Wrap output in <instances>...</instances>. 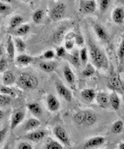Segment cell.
I'll return each instance as SVG.
<instances>
[{"instance_id": "obj_46", "label": "cell", "mask_w": 124, "mask_h": 149, "mask_svg": "<svg viewBox=\"0 0 124 149\" xmlns=\"http://www.w3.org/2000/svg\"><path fill=\"white\" fill-rule=\"evenodd\" d=\"M65 47H66L67 49H72L73 47H74V41H73V40H67L66 44H65Z\"/></svg>"}, {"instance_id": "obj_9", "label": "cell", "mask_w": 124, "mask_h": 149, "mask_svg": "<svg viewBox=\"0 0 124 149\" xmlns=\"http://www.w3.org/2000/svg\"><path fill=\"white\" fill-rule=\"evenodd\" d=\"M25 118V112L22 111H16L12 117V120H11V129L13 130L15 129L19 124L22 123V121Z\"/></svg>"}, {"instance_id": "obj_30", "label": "cell", "mask_w": 124, "mask_h": 149, "mask_svg": "<svg viewBox=\"0 0 124 149\" xmlns=\"http://www.w3.org/2000/svg\"><path fill=\"white\" fill-rule=\"evenodd\" d=\"M11 102H12V97H11L0 94V107L6 106V105L10 104Z\"/></svg>"}, {"instance_id": "obj_37", "label": "cell", "mask_w": 124, "mask_h": 149, "mask_svg": "<svg viewBox=\"0 0 124 149\" xmlns=\"http://www.w3.org/2000/svg\"><path fill=\"white\" fill-rule=\"evenodd\" d=\"M80 60L82 63H86L87 61V48H82L80 51Z\"/></svg>"}, {"instance_id": "obj_35", "label": "cell", "mask_w": 124, "mask_h": 149, "mask_svg": "<svg viewBox=\"0 0 124 149\" xmlns=\"http://www.w3.org/2000/svg\"><path fill=\"white\" fill-rule=\"evenodd\" d=\"M71 61L72 63L75 66V67H80L81 63H80V54L78 51H74V54L71 56Z\"/></svg>"}, {"instance_id": "obj_45", "label": "cell", "mask_w": 124, "mask_h": 149, "mask_svg": "<svg viewBox=\"0 0 124 149\" xmlns=\"http://www.w3.org/2000/svg\"><path fill=\"white\" fill-rule=\"evenodd\" d=\"M66 54V50L63 47H60L59 48H57V55L59 56V57H62V56H64Z\"/></svg>"}, {"instance_id": "obj_28", "label": "cell", "mask_w": 124, "mask_h": 149, "mask_svg": "<svg viewBox=\"0 0 124 149\" xmlns=\"http://www.w3.org/2000/svg\"><path fill=\"white\" fill-rule=\"evenodd\" d=\"M45 149H63L62 145L53 139H49L45 145Z\"/></svg>"}, {"instance_id": "obj_47", "label": "cell", "mask_w": 124, "mask_h": 149, "mask_svg": "<svg viewBox=\"0 0 124 149\" xmlns=\"http://www.w3.org/2000/svg\"><path fill=\"white\" fill-rule=\"evenodd\" d=\"M4 118V111L2 110H0V120Z\"/></svg>"}, {"instance_id": "obj_12", "label": "cell", "mask_w": 124, "mask_h": 149, "mask_svg": "<svg viewBox=\"0 0 124 149\" xmlns=\"http://www.w3.org/2000/svg\"><path fill=\"white\" fill-rule=\"evenodd\" d=\"M81 8L85 13H92L96 9V2L93 0H87V1L81 2Z\"/></svg>"}, {"instance_id": "obj_42", "label": "cell", "mask_w": 124, "mask_h": 149, "mask_svg": "<svg viewBox=\"0 0 124 149\" xmlns=\"http://www.w3.org/2000/svg\"><path fill=\"white\" fill-rule=\"evenodd\" d=\"M74 40H75L76 44L79 45V46H81V45H83V43H84V39H83V37H82L81 34H75V36H74Z\"/></svg>"}, {"instance_id": "obj_24", "label": "cell", "mask_w": 124, "mask_h": 149, "mask_svg": "<svg viewBox=\"0 0 124 149\" xmlns=\"http://www.w3.org/2000/svg\"><path fill=\"white\" fill-rule=\"evenodd\" d=\"M16 61L19 64L21 65H27L32 61V58L26 54H20L16 58Z\"/></svg>"}, {"instance_id": "obj_38", "label": "cell", "mask_w": 124, "mask_h": 149, "mask_svg": "<svg viewBox=\"0 0 124 149\" xmlns=\"http://www.w3.org/2000/svg\"><path fill=\"white\" fill-rule=\"evenodd\" d=\"M109 3L110 2L108 1V0H101V1H100V8L101 10V12H104L107 9Z\"/></svg>"}, {"instance_id": "obj_18", "label": "cell", "mask_w": 124, "mask_h": 149, "mask_svg": "<svg viewBox=\"0 0 124 149\" xmlns=\"http://www.w3.org/2000/svg\"><path fill=\"white\" fill-rule=\"evenodd\" d=\"M40 125V121L38 118H30L25 124V131H33L37 129Z\"/></svg>"}, {"instance_id": "obj_31", "label": "cell", "mask_w": 124, "mask_h": 149, "mask_svg": "<svg viewBox=\"0 0 124 149\" xmlns=\"http://www.w3.org/2000/svg\"><path fill=\"white\" fill-rule=\"evenodd\" d=\"M0 93L3 94V95H6V96H8V97H13L15 95L14 91L10 89L9 87H6V86H1L0 87Z\"/></svg>"}, {"instance_id": "obj_36", "label": "cell", "mask_w": 124, "mask_h": 149, "mask_svg": "<svg viewBox=\"0 0 124 149\" xmlns=\"http://www.w3.org/2000/svg\"><path fill=\"white\" fill-rule=\"evenodd\" d=\"M11 11V7L9 5L5 2H0V13L1 14H8Z\"/></svg>"}, {"instance_id": "obj_6", "label": "cell", "mask_w": 124, "mask_h": 149, "mask_svg": "<svg viewBox=\"0 0 124 149\" xmlns=\"http://www.w3.org/2000/svg\"><path fill=\"white\" fill-rule=\"evenodd\" d=\"M56 90H57V92L59 93V95L63 97L66 101L71 102L73 100L72 93L70 92V91L66 86H64L61 83H59V82L56 83Z\"/></svg>"}, {"instance_id": "obj_10", "label": "cell", "mask_w": 124, "mask_h": 149, "mask_svg": "<svg viewBox=\"0 0 124 149\" xmlns=\"http://www.w3.org/2000/svg\"><path fill=\"white\" fill-rule=\"evenodd\" d=\"M97 121V116L93 111L87 110L85 111V116H84V123L83 125L87 126L94 125Z\"/></svg>"}, {"instance_id": "obj_16", "label": "cell", "mask_w": 124, "mask_h": 149, "mask_svg": "<svg viewBox=\"0 0 124 149\" xmlns=\"http://www.w3.org/2000/svg\"><path fill=\"white\" fill-rule=\"evenodd\" d=\"M81 97H82L85 101H87V102H88V103L94 101V99L95 97H96L94 91L92 90V89H85V90H83V91H81Z\"/></svg>"}, {"instance_id": "obj_50", "label": "cell", "mask_w": 124, "mask_h": 149, "mask_svg": "<svg viewBox=\"0 0 124 149\" xmlns=\"http://www.w3.org/2000/svg\"><path fill=\"white\" fill-rule=\"evenodd\" d=\"M0 87H1V85H0Z\"/></svg>"}, {"instance_id": "obj_21", "label": "cell", "mask_w": 124, "mask_h": 149, "mask_svg": "<svg viewBox=\"0 0 124 149\" xmlns=\"http://www.w3.org/2000/svg\"><path fill=\"white\" fill-rule=\"evenodd\" d=\"M39 68L43 71L50 73V72H52L55 69L56 64L53 61H42V62L39 63Z\"/></svg>"}, {"instance_id": "obj_15", "label": "cell", "mask_w": 124, "mask_h": 149, "mask_svg": "<svg viewBox=\"0 0 124 149\" xmlns=\"http://www.w3.org/2000/svg\"><path fill=\"white\" fill-rule=\"evenodd\" d=\"M64 76L65 78L67 80V82L69 84H74L75 82V77H74V74L73 72V70L71 69V68L68 65H66L64 67Z\"/></svg>"}, {"instance_id": "obj_17", "label": "cell", "mask_w": 124, "mask_h": 149, "mask_svg": "<svg viewBox=\"0 0 124 149\" xmlns=\"http://www.w3.org/2000/svg\"><path fill=\"white\" fill-rule=\"evenodd\" d=\"M6 50H7V54L9 55V58L11 61H13L14 56H15V45L14 42L12 40V36L8 37L7 40V45H6Z\"/></svg>"}, {"instance_id": "obj_19", "label": "cell", "mask_w": 124, "mask_h": 149, "mask_svg": "<svg viewBox=\"0 0 124 149\" xmlns=\"http://www.w3.org/2000/svg\"><path fill=\"white\" fill-rule=\"evenodd\" d=\"M108 104L114 110H118L120 108L121 101H120V98H119L118 95L116 94V92L114 91L113 93H111L110 97H108Z\"/></svg>"}, {"instance_id": "obj_41", "label": "cell", "mask_w": 124, "mask_h": 149, "mask_svg": "<svg viewBox=\"0 0 124 149\" xmlns=\"http://www.w3.org/2000/svg\"><path fill=\"white\" fill-rule=\"evenodd\" d=\"M118 57L119 59L122 61H123V57H124V47H123V42H121V44L119 47L118 49Z\"/></svg>"}, {"instance_id": "obj_33", "label": "cell", "mask_w": 124, "mask_h": 149, "mask_svg": "<svg viewBox=\"0 0 124 149\" xmlns=\"http://www.w3.org/2000/svg\"><path fill=\"white\" fill-rule=\"evenodd\" d=\"M43 15H44V13L42 10H38L36 11L33 15H32V20L35 22V23H39L41 20H42V18H43Z\"/></svg>"}, {"instance_id": "obj_32", "label": "cell", "mask_w": 124, "mask_h": 149, "mask_svg": "<svg viewBox=\"0 0 124 149\" xmlns=\"http://www.w3.org/2000/svg\"><path fill=\"white\" fill-rule=\"evenodd\" d=\"M15 45L19 52H24L25 50V44L20 38H17L15 40Z\"/></svg>"}, {"instance_id": "obj_4", "label": "cell", "mask_w": 124, "mask_h": 149, "mask_svg": "<svg viewBox=\"0 0 124 149\" xmlns=\"http://www.w3.org/2000/svg\"><path fill=\"white\" fill-rule=\"evenodd\" d=\"M53 133L55 135V137L61 142L63 143L66 146H69L70 142H69V137L67 133V131L60 125H57L54 127L53 129Z\"/></svg>"}, {"instance_id": "obj_8", "label": "cell", "mask_w": 124, "mask_h": 149, "mask_svg": "<svg viewBox=\"0 0 124 149\" xmlns=\"http://www.w3.org/2000/svg\"><path fill=\"white\" fill-rule=\"evenodd\" d=\"M105 143V138L101 136H97V137H93L89 139L84 145L85 148H93V147H97Z\"/></svg>"}, {"instance_id": "obj_13", "label": "cell", "mask_w": 124, "mask_h": 149, "mask_svg": "<svg viewBox=\"0 0 124 149\" xmlns=\"http://www.w3.org/2000/svg\"><path fill=\"white\" fill-rule=\"evenodd\" d=\"M113 20L117 24H121L124 19V10L122 7H117L114 10L112 14Z\"/></svg>"}, {"instance_id": "obj_26", "label": "cell", "mask_w": 124, "mask_h": 149, "mask_svg": "<svg viewBox=\"0 0 124 149\" xmlns=\"http://www.w3.org/2000/svg\"><path fill=\"white\" fill-rule=\"evenodd\" d=\"M112 132L115 134H119L123 131V121L122 120H117L112 125L111 128Z\"/></svg>"}, {"instance_id": "obj_5", "label": "cell", "mask_w": 124, "mask_h": 149, "mask_svg": "<svg viewBox=\"0 0 124 149\" xmlns=\"http://www.w3.org/2000/svg\"><path fill=\"white\" fill-rule=\"evenodd\" d=\"M66 12V5L63 3H59L51 11V18L53 20H59L64 17Z\"/></svg>"}, {"instance_id": "obj_39", "label": "cell", "mask_w": 124, "mask_h": 149, "mask_svg": "<svg viewBox=\"0 0 124 149\" xmlns=\"http://www.w3.org/2000/svg\"><path fill=\"white\" fill-rule=\"evenodd\" d=\"M18 149H33L32 145L27 142H21L18 146Z\"/></svg>"}, {"instance_id": "obj_44", "label": "cell", "mask_w": 124, "mask_h": 149, "mask_svg": "<svg viewBox=\"0 0 124 149\" xmlns=\"http://www.w3.org/2000/svg\"><path fill=\"white\" fill-rule=\"evenodd\" d=\"M6 132H7V128H3L0 129V144L3 142V140L5 139L6 136Z\"/></svg>"}, {"instance_id": "obj_7", "label": "cell", "mask_w": 124, "mask_h": 149, "mask_svg": "<svg viewBox=\"0 0 124 149\" xmlns=\"http://www.w3.org/2000/svg\"><path fill=\"white\" fill-rule=\"evenodd\" d=\"M45 131H43V130H37V131H33L32 132H29L27 133L25 138L31 140V141H33V142H39L40 140H42L45 136Z\"/></svg>"}, {"instance_id": "obj_11", "label": "cell", "mask_w": 124, "mask_h": 149, "mask_svg": "<svg viewBox=\"0 0 124 149\" xmlns=\"http://www.w3.org/2000/svg\"><path fill=\"white\" fill-rule=\"evenodd\" d=\"M47 107L51 111H56L59 109V101L53 95H49L47 97Z\"/></svg>"}, {"instance_id": "obj_49", "label": "cell", "mask_w": 124, "mask_h": 149, "mask_svg": "<svg viewBox=\"0 0 124 149\" xmlns=\"http://www.w3.org/2000/svg\"><path fill=\"white\" fill-rule=\"evenodd\" d=\"M3 149H11L10 148V146H9V144H6L4 147H3Z\"/></svg>"}, {"instance_id": "obj_3", "label": "cell", "mask_w": 124, "mask_h": 149, "mask_svg": "<svg viewBox=\"0 0 124 149\" xmlns=\"http://www.w3.org/2000/svg\"><path fill=\"white\" fill-rule=\"evenodd\" d=\"M108 87L113 90V91H119V92H121L122 93V91H123V85H122V83L121 82L118 74H115V73H113L111 74L109 77H108V84H107Z\"/></svg>"}, {"instance_id": "obj_29", "label": "cell", "mask_w": 124, "mask_h": 149, "mask_svg": "<svg viewBox=\"0 0 124 149\" xmlns=\"http://www.w3.org/2000/svg\"><path fill=\"white\" fill-rule=\"evenodd\" d=\"M84 116H85V111H81L77 112L74 117V119L75 123L78 124V125H83V123H84Z\"/></svg>"}, {"instance_id": "obj_43", "label": "cell", "mask_w": 124, "mask_h": 149, "mask_svg": "<svg viewBox=\"0 0 124 149\" xmlns=\"http://www.w3.org/2000/svg\"><path fill=\"white\" fill-rule=\"evenodd\" d=\"M43 56H44L45 59L51 60V59H52L54 57V52L52 50H48V51H46V52L44 53Z\"/></svg>"}, {"instance_id": "obj_1", "label": "cell", "mask_w": 124, "mask_h": 149, "mask_svg": "<svg viewBox=\"0 0 124 149\" xmlns=\"http://www.w3.org/2000/svg\"><path fill=\"white\" fill-rule=\"evenodd\" d=\"M89 53L94 65L99 68H107V59L105 54L94 43L89 42Z\"/></svg>"}, {"instance_id": "obj_25", "label": "cell", "mask_w": 124, "mask_h": 149, "mask_svg": "<svg viewBox=\"0 0 124 149\" xmlns=\"http://www.w3.org/2000/svg\"><path fill=\"white\" fill-rule=\"evenodd\" d=\"M27 108H28V110H29L32 114H34V115H36V116H39V115H41V113H42L41 107L39 106V104H36V103L30 104H28Z\"/></svg>"}, {"instance_id": "obj_14", "label": "cell", "mask_w": 124, "mask_h": 149, "mask_svg": "<svg viewBox=\"0 0 124 149\" xmlns=\"http://www.w3.org/2000/svg\"><path fill=\"white\" fill-rule=\"evenodd\" d=\"M15 76L14 74L10 71V70H6L4 72L3 74V83L5 85H12L15 83Z\"/></svg>"}, {"instance_id": "obj_20", "label": "cell", "mask_w": 124, "mask_h": 149, "mask_svg": "<svg viewBox=\"0 0 124 149\" xmlns=\"http://www.w3.org/2000/svg\"><path fill=\"white\" fill-rule=\"evenodd\" d=\"M98 104L102 108H107L108 106V97L105 93H99L96 97Z\"/></svg>"}, {"instance_id": "obj_23", "label": "cell", "mask_w": 124, "mask_h": 149, "mask_svg": "<svg viewBox=\"0 0 124 149\" xmlns=\"http://www.w3.org/2000/svg\"><path fill=\"white\" fill-rule=\"evenodd\" d=\"M30 31V26L25 24V25H21L19 26L16 30H15V34L17 36H24L25 34H27Z\"/></svg>"}, {"instance_id": "obj_2", "label": "cell", "mask_w": 124, "mask_h": 149, "mask_svg": "<svg viewBox=\"0 0 124 149\" xmlns=\"http://www.w3.org/2000/svg\"><path fill=\"white\" fill-rule=\"evenodd\" d=\"M18 84L22 89L32 91V90H34L38 87L39 80L34 76H32V74L24 73L19 76V80H18Z\"/></svg>"}, {"instance_id": "obj_34", "label": "cell", "mask_w": 124, "mask_h": 149, "mask_svg": "<svg viewBox=\"0 0 124 149\" xmlns=\"http://www.w3.org/2000/svg\"><path fill=\"white\" fill-rule=\"evenodd\" d=\"M94 73V68L91 64H87V66L85 68V69L82 71L83 77H90Z\"/></svg>"}, {"instance_id": "obj_40", "label": "cell", "mask_w": 124, "mask_h": 149, "mask_svg": "<svg viewBox=\"0 0 124 149\" xmlns=\"http://www.w3.org/2000/svg\"><path fill=\"white\" fill-rule=\"evenodd\" d=\"M7 68V61L6 59H0V73L4 72Z\"/></svg>"}, {"instance_id": "obj_22", "label": "cell", "mask_w": 124, "mask_h": 149, "mask_svg": "<svg viewBox=\"0 0 124 149\" xmlns=\"http://www.w3.org/2000/svg\"><path fill=\"white\" fill-rule=\"evenodd\" d=\"M94 29L95 33L97 34V36L100 39H101V40H107V32L105 31V29L101 26H100V25H94Z\"/></svg>"}, {"instance_id": "obj_27", "label": "cell", "mask_w": 124, "mask_h": 149, "mask_svg": "<svg viewBox=\"0 0 124 149\" xmlns=\"http://www.w3.org/2000/svg\"><path fill=\"white\" fill-rule=\"evenodd\" d=\"M22 22H23V18L21 16H14L13 18H12V19L10 21V28L14 29V28L21 26Z\"/></svg>"}, {"instance_id": "obj_48", "label": "cell", "mask_w": 124, "mask_h": 149, "mask_svg": "<svg viewBox=\"0 0 124 149\" xmlns=\"http://www.w3.org/2000/svg\"><path fill=\"white\" fill-rule=\"evenodd\" d=\"M119 149H124V144H123V142H121L119 145Z\"/></svg>"}]
</instances>
